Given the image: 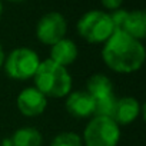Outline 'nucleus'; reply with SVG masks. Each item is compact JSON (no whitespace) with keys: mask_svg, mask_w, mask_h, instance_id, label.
Here are the masks:
<instances>
[{"mask_svg":"<svg viewBox=\"0 0 146 146\" xmlns=\"http://www.w3.org/2000/svg\"><path fill=\"white\" fill-rule=\"evenodd\" d=\"M119 140L120 126L106 116H93L82 136L83 146H117Z\"/></svg>","mask_w":146,"mask_h":146,"instance_id":"20e7f679","label":"nucleus"},{"mask_svg":"<svg viewBox=\"0 0 146 146\" xmlns=\"http://www.w3.org/2000/svg\"><path fill=\"white\" fill-rule=\"evenodd\" d=\"M86 92L95 99V100H99V99H103V98H109L113 93V83L112 80L106 76V75H102V73H95L92 75L88 82H86Z\"/></svg>","mask_w":146,"mask_h":146,"instance_id":"f8f14e48","label":"nucleus"},{"mask_svg":"<svg viewBox=\"0 0 146 146\" xmlns=\"http://www.w3.org/2000/svg\"><path fill=\"white\" fill-rule=\"evenodd\" d=\"M3 62H5V50H3L2 44H0V69L3 67Z\"/></svg>","mask_w":146,"mask_h":146,"instance_id":"dca6fc26","label":"nucleus"},{"mask_svg":"<svg viewBox=\"0 0 146 146\" xmlns=\"http://www.w3.org/2000/svg\"><path fill=\"white\" fill-rule=\"evenodd\" d=\"M78 54H79V50H78L76 43L72 39L63 37L62 40H59L50 46V57L49 59L53 60L54 63L66 67L78 59Z\"/></svg>","mask_w":146,"mask_h":146,"instance_id":"9b49d317","label":"nucleus"},{"mask_svg":"<svg viewBox=\"0 0 146 146\" xmlns=\"http://www.w3.org/2000/svg\"><path fill=\"white\" fill-rule=\"evenodd\" d=\"M116 30H122L136 40H143L146 37V15L143 10L125 12L120 26Z\"/></svg>","mask_w":146,"mask_h":146,"instance_id":"9d476101","label":"nucleus"},{"mask_svg":"<svg viewBox=\"0 0 146 146\" xmlns=\"http://www.w3.org/2000/svg\"><path fill=\"white\" fill-rule=\"evenodd\" d=\"M100 3L103 5L105 9H108L110 12H115V10H117V9L122 7L123 0H100Z\"/></svg>","mask_w":146,"mask_h":146,"instance_id":"2eb2a0df","label":"nucleus"},{"mask_svg":"<svg viewBox=\"0 0 146 146\" xmlns=\"http://www.w3.org/2000/svg\"><path fill=\"white\" fill-rule=\"evenodd\" d=\"M35 88L46 98H66L72 92V76L66 67L50 59L40 62L35 73Z\"/></svg>","mask_w":146,"mask_h":146,"instance_id":"f03ea898","label":"nucleus"},{"mask_svg":"<svg viewBox=\"0 0 146 146\" xmlns=\"http://www.w3.org/2000/svg\"><path fill=\"white\" fill-rule=\"evenodd\" d=\"M67 22L59 12H49L43 15L36 26V36L40 43L52 46L56 42L66 37Z\"/></svg>","mask_w":146,"mask_h":146,"instance_id":"423d86ee","label":"nucleus"},{"mask_svg":"<svg viewBox=\"0 0 146 146\" xmlns=\"http://www.w3.org/2000/svg\"><path fill=\"white\" fill-rule=\"evenodd\" d=\"M105 64L116 73L137 72L146 59L145 46L122 30H115L102 49Z\"/></svg>","mask_w":146,"mask_h":146,"instance_id":"f257e3e1","label":"nucleus"},{"mask_svg":"<svg viewBox=\"0 0 146 146\" xmlns=\"http://www.w3.org/2000/svg\"><path fill=\"white\" fill-rule=\"evenodd\" d=\"M7 2H12V3H20V2H25V0H7Z\"/></svg>","mask_w":146,"mask_h":146,"instance_id":"a211bd4d","label":"nucleus"},{"mask_svg":"<svg viewBox=\"0 0 146 146\" xmlns=\"http://www.w3.org/2000/svg\"><path fill=\"white\" fill-rule=\"evenodd\" d=\"M142 112H143V106H140L139 100L132 96H126V98L116 99V106L112 119L119 126H125L135 122Z\"/></svg>","mask_w":146,"mask_h":146,"instance_id":"1a4fd4ad","label":"nucleus"},{"mask_svg":"<svg viewBox=\"0 0 146 146\" xmlns=\"http://www.w3.org/2000/svg\"><path fill=\"white\" fill-rule=\"evenodd\" d=\"M42 143H43L42 133L36 127L30 126L17 129L9 140L10 146H42Z\"/></svg>","mask_w":146,"mask_h":146,"instance_id":"ddd939ff","label":"nucleus"},{"mask_svg":"<svg viewBox=\"0 0 146 146\" xmlns=\"http://www.w3.org/2000/svg\"><path fill=\"white\" fill-rule=\"evenodd\" d=\"M64 106L69 115L76 119L93 117L95 115V99L86 90L70 92L66 98Z\"/></svg>","mask_w":146,"mask_h":146,"instance_id":"6e6552de","label":"nucleus"},{"mask_svg":"<svg viewBox=\"0 0 146 146\" xmlns=\"http://www.w3.org/2000/svg\"><path fill=\"white\" fill-rule=\"evenodd\" d=\"M76 29L79 36L92 44L105 43L115 32L110 15L102 10L86 12L79 19Z\"/></svg>","mask_w":146,"mask_h":146,"instance_id":"7ed1b4c3","label":"nucleus"},{"mask_svg":"<svg viewBox=\"0 0 146 146\" xmlns=\"http://www.w3.org/2000/svg\"><path fill=\"white\" fill-rule=\"evenodd\" d=\"M2 146H10V145H7V143H5V145H2Z\"/></svg>","mask_w":146,"mask_h":146,"instance_id":"6ab92c4d","label":"nucleus"},{"mask_svg":"<svg viewBox=\"0 0 146 146\" xmlns=\"http://www.w3.org/2000/svg\"><path fill=\"white\" fill-rule=\"evenodd\" d=\"M39 54L29 47H17L5 56L3 67L6 75L13 80H29L40 64Z\"/></svg>","mask_w":146,"mask_h":146,"instance_id":"39448f33","label":"nucleus"},{"mask_svg":"<svg viewBox=\"0 0 146 146\" xmlns=\"http://www.w3.org/2000/svg\"><path fill=\"white\" fill-rule=\"evenodd\" d=\"M50 146H83V142L82 136L75 132H62L53 137Z\"/></svg>","mask_w":146,"mask_h":146,"instance_id":"4468645a","label":"nucleus"},{"mask_svg":"<svg viewBox=\"0 0 146 146\" xmlns=\"http://www.w3.org/2000/svg\"><path fill=\"white\" fill-rule=\"evenodd\" d=\"M16 105L23 116L36 117L46 110L47 98L43 93H40L36 88H26L17 95Z\"/></svg>","mask_w":146,"mask_h":146,"instance_id":"0eeeda50","label":"nucleus"},{"mask_svg":"<svg viewBox=\"0 0 146 146\" xmlns=\"http://www.w3.org/2000/svg\"><path fill=\"white\" fill-rule=\"evenodd\" d=\"M2 16H3V3L0 2V20H2Z\"/></svg>","mask_w":146,"mask_h":146,"instance_id":"f3484780","label":"nucleus"}]
</instances>
